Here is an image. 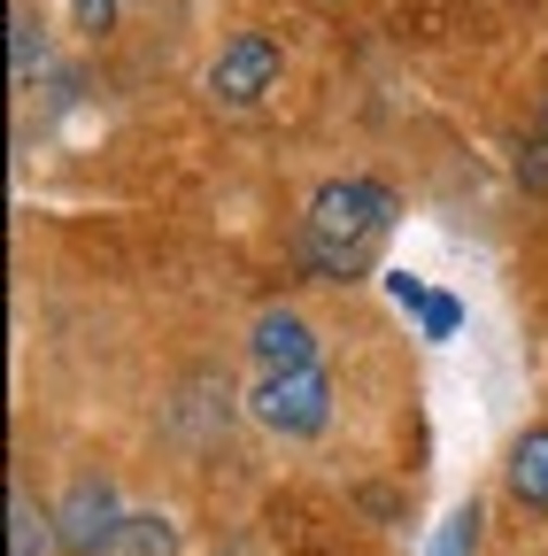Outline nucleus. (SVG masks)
I'll return each instance as SVG.
<instances>
[{
	"mask_svg": "<svg viewBox=\"0 0 548 556\" xmlns=\"http://www.w3.org/2000/svg\"><path fill=\"white\" fill-rule=\"evenodd\" d=\"M247 417L270 441H324L332 433V371H255L247 379Z\"/></svg>",
	"mask_w": 548,
	"mask_h": 556,
	"instance_id": "2",
	"label": "nucleus"
},
{
	"mask_svg": "<svg viewBox=\"0 0 548 556\" xmlns=\"http://www.w3.org/2000/svg\"><path fill=\"white\" fill-rule=\"evenodd\" d=\"M101 556H178V518L170 510H124Z\"/></svg>",
	"mask_w": 548,
	"mask_h": 556,
	"instance_id": "8",
	"label": "nucleus"
},
{
	"mask_svg": "<svg viewBox=\"0 0 548 556\" xmlns=\"http://www.w3.org/2000/svg\"><path fill=\"white\" fill-rule=\"evenodd\" d=\"M518 178H525V186H548V139H540V131L518 148Z\"/></svg>",
	"mask_w": 548,
	"mask_h": 556,
	"instance_id": "12",
	"label": "nucleus"
},
{
	"mask_svg": "<svg viewBox=\"0 0 548 556\" xmlns=\"http://www.w3.org/2000/svg\"><path fill=\"white\" fill-rule=\"evenodd\" d=\"M286 78V47L270 39V31H232L225 47H217V62H209V101L225 109V116H247V109H263L270 101V86Z\"/></svg>",
	"mask_w": 548,
	"mask_h": 556,
	"instance_id": "3",
	"label": "nucleus"
},
{
	"mask_svg": "<svg viewBox=\"0 0 548 556\" xmlns=\"http://www.w3.org/2000/svg\"><path fill=\"white\" fill-rule=\"evenodd\" d=\"M394 217H402V201H394L386 178H324L302 201V232H294L302 278H317V287H356L379 263Z\"/></svg>",
	"mask_w": 548,
	"mask_h": 556,
	"instance_id": "1",
	"label": "nucleus"
},
{
	"mask_svg": "<svg viewBox=\"0 0 548 556\" xmlns=\"http://www.w3.org/2000/svg\"><path fill=\"white\" fill-rule=\"evenodd\" d=\"M463 548H479V503H463V510L448 518V548H441V556H463Z\"/></svg>",
	"mask_w": 548,
	"mask_h": 556,
	"instance_id": "11",
	"label": "nucleus"
},
{
	"mask_svg": "<svg viewBox=\"0 0 548 556\" xmlns=\"http://www.w3.org/2000/svg\"><path fill=\"white\" fill-rule=\"evenodd\" d=\"M502 486H510V503L548 518V426H525L510 441V464H502Z\"/></svg>",
	"mask_w": 548,
	"mask_h": 556,
	"instance_id": "6",
	"label": "nucleus"
},
{
	"mask_svg": "<svg viewBox=\"0 0 548 556\" xmlns=\"http://www.w3.org/2000/svg\"><path fill=\"white\" fill-rule=\"evenodd\" d=\"M247 356H255V371H309V364H324V348H317V325L302 309L270 302L247 325Z\"/></svg>",
	"mask_w": 548,
	"mask_h": 556,
	"instance_id": "5",
	"label": "nucleus"
},
{
	"mask_svg": "<svg viewBox=\"0 0 548 556\" xmlns=\"http://www.w3.org/2000/svg\"><path fill=\"white\" fill-rule=\"evenodd\" d=\"M9 47H16V86H31L39 78V70H47V24H39V9H31V0H16V9H9Z\"/></svg>",
	"mask_w": 548,
	"mask_h": 556,
	"instance_id": "9",
	"label": "nucleus"
},
{
	"mask_svg": "<svg viewBox=\"0 0 548 556\" xmlns=\"http://www.w3.org/2000/svg\"><path fill=\"white\" fill-rule=\"evenodd\" d=\"M9 556H62V526L24 479L9 486Z\"/></svg>",
	"mask_w": 548,
	"mask_h": 556,
	"instance_id": "7",
	"label": "nucleus"
},
{
	"mask_svg": "<svg viewBox=\"0 0 548 556\" xmlns=\"http://www.w3.org/2000/svg\"><path fill=\"white\" fill-rule=\"evenodd\" d=\"M71 24H78L86 39H109V31H116V0H71Z\"/></svg>",
	"mask_w": 548,
	"mask_h": 556,
	"instance_id": "10",
	"label": "nucleus"
},
{
	"mask_svg": "<svg viewBox=\"0 0 548 556\" xmlns=\"http://www.w3.org/2000/svg\"><path fill=\"white\" fill-rule=\"evenodd\" d=\"M54 526H62V548H71V556H101L109 533L124 526L116 479L109 471H71V486H62V503H54Z\"/></svg>",
	"mask_w": 548,
	"mask_h": 556,
	"instance_id": "4",
	"label": "nucleus"
},
{
	"mask_svg": "<svg viewBox=\"0 0 548 556\" xmlns=\"http://www.w3.org/2000/svg\"><path fill=\"white\" fill-rule=\"evenodd\" d=\"M533 131H540V139H548V101H540V116H533Z\"/></svg>",
	"mask_w": 548,
	"mask_h": 556,
	"instance_id": "13",
	"label": "nucleus"
}]
</instances>
